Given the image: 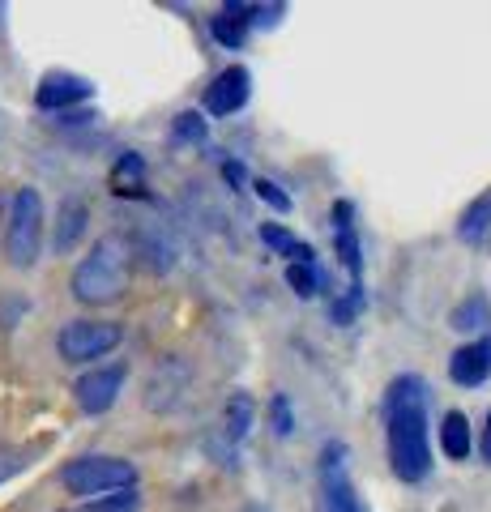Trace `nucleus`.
<instances>
[{"label":"nucleus","instance_id":"nucleus-1","mask_svg":"<svg viewBox=\"0 0 491 512\" xmlns=\"http://www.w3.org/2000/svg\"><path fill=\"white\" fill-rule=\"evenodd\" d=\"M385 423H389V466L402 483H423L432 470L427 448V384L419 376H398L385 393Z\"/></svg>","mask_w":491,"mask_h":512},{"label":"nucleus","instance_id":"nucleus-2","mask_svg":"<svg viewBox=\"0 0 491 512\" xmlns=\"http://www.w3.org/2000/svg\"><path fill=\"white\" fill-rule=\"evenodd\" d=\"M69 286H73V299L90 303V308L116 303L124 295V286H129V244L120 235H103L90 248V256L77 261Z\"/></svg>","mask_w":491,"mask_h":512},{"label":"nucleus","instance_id":"nucleus-3","mask_svg":"<svg viewBox=\"0 0 491 512\" xmlns=\"http://www.w3.org/2000/svg\"><path fill=\"white\" fill-rule=\"evenodd\" d=\"M60 483H65L69 495H82V500H99V495L112 491H129L137 487V466L124 457H107V453H86L69 461L60 470Z\"/></svg>","mask_w":491,"mask_h":512},{"label":"nucleus","instance_id":"nucleus-4","mask_svg":"<svg viewBox=\"0 0 491 512\" xmlns=\"http://www.w3.org/2000/svg\"><path fill=\"white\" fill-rule=\"evenodd\" d=\"M43 252V197L35 188H18L5 218V261L13 269H30Z\"/></svg>","mask_w":491,"mask_h":512},{"label":"nucleus","instance_id":"nucleus-5","mask_svg":"<svg viewBox=\"0 0 491 512\" xmlns=\"http://www.w3.org/2000/svg\"><path fill=\"white\" fill-rule=\"evenodd\" d=\"M120 338H124V329L116 320H69L56 333V350L65 363H94V359L112 355Z\"/></svg>","mask_w":491,"mask_h":512},{"label":"nucleus","instance_id":"nucleus-6","mask_svg":"<svg viewBox=\"0 0 491 512\" xmlns=\"http://www.w3.org/2000/svg\"><path fill=\"white\" fill-rule=\"evenodd\" d=\"M346 448L342 444H329L325 457H321V487H325V508L329 512H368L363 508V495L355 491L351 474H346Z\"/></svg>","mask_w":491,"mask_h":512},{"label":"nucleus","instance_id":"nucleus-7","mask_svg":"<svg viewBox=\"0 0 491 512\" xmlns=\"http://www.w3.org/2000/svg\"><path fill=\"white\" fill-rule=\"evenodd\" d=\"M124 376H129V367H124V363H112V367H94V372H86L82 380L73 384L77 406H82L86 414H107V410L116 406L120 389H124Z\"/></svg>","mask_w":491,"mask_h":512},{"label":"nucleus","instance_id":"nucleus-8","mask_svg":"<svg viewBox=\"0 0 491 512\" xmlns=\"http://www.w3.org/2000/svg\"><path fill=\"white\" fill-rule=\"evenodd\" d=\"M252 94V73L244 69V64H231V69H223L210 82V90H205V111L210 116H235Z\"/></svg>","mask_w":491,"mask_h":512},{"label":"nucleus","instance_id":"nucleus-9","mask_svg":"<svg viewBox=\"0 0 491 512\" xmlns=\"http://www.w3.org/2000/svg\"><path fill=\"white\" fill-rule=\"evenodd\" d=\"M94 94V86L86 82V77H77V73H47L39 90H35V103L43 111H65L73 103H86Z\"/></svg>","mask_w":491,"mask_h":512},{"label":"nucleus","instance_id":"nucleus-10","mask_svg":"<svg viewBox=\"0 0 491 512\" xmlns=\"http://www.w3.org/2000/svg\"><path fill=\"white\" fill-rule=\"evenodd\" d=\"M449 376H453V384H466V389H474V384H483L491 376V333L483 342H470L462 350H453Z\"/></svg>","mask_w":491,"mask_h":512},{"label":"nucleus","instance_id":"nucleus-11","mask_svg":"<svg viewBox=\"0 0 491 512\" xmlns=\"http://www.w3.org/2000/svg\"><path fill=\"white\" fill-rule=\"evenodd\" d=\"M86 222H90V205L82 197H65L56 210V235H52V248L56 252H73L86 235Z\"/></svg>","mask_w":491,"mask_h":512},{"label":"nucleus","instance_id":"nucleus-12","mask_svg":"<svg viewBox=\"0 0 491 512\" xmlns=\"http://www.w3.org/2000/svg\"><path fill=\"white\" fill-rule=\"evenodd\" d=\"M470 419L462 410H449L445 414V423H440V448H445V457L453 461H466L470 457Z\"/></svg>","mask_w":491,"mask_h":512},{"label":"nucleus","instance_id":"nucleus-13","mask_svg":"<svg viewBox=\"0 0 491 512\" xmlns=\"http://www.w3.org/2000/svg\"><path fill=\"white\" fill-rule=\"evenodd\" d=\"M248 5H227V9H218V18L210 22V30H214V39L223 43V47H240L244 39H248Z\"/></svg>","mask_w":491,"mask_h":512},{"label":"nucleus","instance_id":"nucleus-14","mask_svg":"<svg viewBox=\"0 0 491 512\" xmlns=\"http://www.w3.org/2000/svg\"><path fill=\"white\" fill-rule=\"evenodd\" d=\"M487 231H491V192L479 197L474 205H466L462 222H457V239H466V244H483Z\"/></svg>","mask_w":491,"mask_h":512},{"label":"nucleus","instance_id":"nucleus-15","mask_svg":"<svg viewBox=\"0 0 491 512\" xmlns=\"http://www.w3.org/2000/svg\"><path fill=\"white\" fill-rule=\"evenodd\" d=\"M252 414H257V406H252V397L248 393H235L227 410H223V431L231 436V444H240L248 436V427H252Z\"/></svg>","mask_w":491,"mask_h":512},{"label":"nucleus","instance_id":"nucleus-16","mask_svg":"<svg viewBox=\"0 0 491 512\" xmlns=\"http://www.w3.org/2000/svg\"><path fill=\"white\" fill-rule=\"evenodd\" d=\"M449 325L453 329H462V333H479L491 325V308H487V299H466V303H457L453 316H449Z\"/></svg>","mask_w":491,"mask_h":512},{"label":"nucleus","instance_id":"nucleus-17","mask_svg":"<svg viewBox=\"0 0 491 512\" xmlns=\"http://www.w3.org/2000/svg\"><path fill=\"white\" fill-rule=\"evenodd\" d=\"M112 184H116V192H141V184H146V163H141V154H124L120 163H116V171H112Z\"/></svg>","mask_w":491,"mask_h":512},{"label":"nucleus","instance_id":"nucleus-18","mask_svg":"<svg viewBox=\"0 0 491 512\" xmlns=\"http://www.w3.org/2000/svg\"><path fill=\"white\" fill-rule=\"evenodd\" d=\"M82 512H141V495H137V487L112 491V495H99V500H90Z\"/></svg>","mask_w":491,"mask_h":512},{"label":"nucleus","instance_id":"nucleus-19","mask_svg":"<svg viewBox=\"0 0 491 512\" xmlns=\"http://www.w3.org/2000/svg\"><path fill=\"white\" fill-rule=\"evenodd\" d=\"M171 133H176V141H197L201 146V141L210 137V124L201 120V111H180L176 124H171Z\"/></svg>","mask_w":491,"mask_h":512},{"label":"nucleus","instance_id":"nucleus-20","mask_svg":"<svg viewBox=\"0 0 491 512\" xmlns=\"http://www.w3.org/2000/svg\"><path fill=\"white\" fill-rule=\"evenodd\" d=\"M287 282H291V291L299 299H312L316 295V274H312V265H287Z\"/></svg>","mask_w":491,"mask_h":512},{"label":"nucleus","instance_id":"nucleus-21","mask_svg":"<svg viewBox=\"0 0 491 512\" xmlns=\"http://www.w3.org/2000/svg\"><path fill=\"white\" fill-rule=\"evenodd\" d=\"M252 192H257V197L269 205V210H278V214L291 210V197H287V192H282L274 180H257V184H252Z\"/></svg>","mask_w":491,"mask_h":512},{"label":"nucleus","instance_id":"nucleus-22","mask_svg":"<svg viewBox=\"0 0 491 512\" xmlns=\"http://www.w3.org/2000/svg\"><path fill=\"white\" fill-rule=\"evenodd\" d=\"M30 448H0V483H5L9 474H18V470H26L30 466Z\"/></svg>","mask_w":491,"mask_h":512},{"label":"nucleus","instance_id":"nucleus-23","mask_svg":"<svg viewBox=\"0 0 491 512\" xmlns=\"http://www.w3.org/2000/svg\"><path fill=\"white\" fill-rule=\"evenodd\" d=\"M274 431H278V436H291V406H287V393H274Z\"/></svg>","mask_w":491,"mask_h":512},{"label":"nucleus","instance_id":"nucleus-24","mask_svg":"<svg viewBox=\"0 0 491 512\" xmlns=\"http://www.w3.org/2000/svg\"><path fill=\"white\" fill-rule=\"evenodd\" d=\"M483 461H491V414H487V427H483Z\"/></svg>","mask_w":491,"mask_h":512}]
</instances>
